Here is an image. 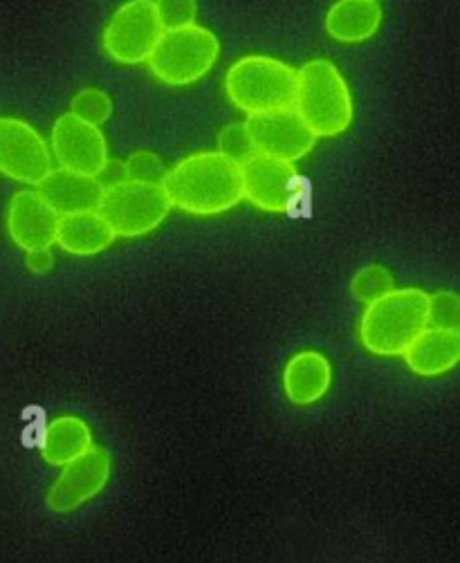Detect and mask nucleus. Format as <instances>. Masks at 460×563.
Listing matches in <instances>:
<instances>
[{"instance_id":"423d86ee","label":"nucleus","mask_w":460,"mask_h":563,"mask_svg":"<svg viewBox=\"0 0 460 563\" xmlns=\"http://www.w3.org/2000/svg\"><path fill=\"white\" fill-rule=\"evenodd\" d=\"M97 211L108 220L114 236L140 239L160 228L171 202L162 185L120 180L103 187Z\"/></svg>"},{"instance_id":"39448f33","label":"nucleus","mask_w":460,"mask_h":563,"mask_svg":"<svg viewBox=\"0 0 460 563\" xmlns=\"http://www.w3.org/2000/svg\"><path fill=\"white\" fill-rule=\"evenodd\" d=\"M218 54V36L207 27L189 25L164 32L146 64L164 86H191L213 68Z\"/></svg>"},{"instance_id":"4468645a","label":"nucleus","mask_w":460,"mask_h":563,"mask_svg":"<svg viewBox=\"0 0 460 563\" xmlns=\"http://www.w3.org/2000/svg\"><path fill=\"white\" fill-rule=\"evenodd\" d=\"M332 384V366L319 351H302L287 360L283 368L285 398L297 407L319 402Z\"/></svg>"},{"instance_id":"bb28decb","label":"nucleus","mask_w":460,"mask_h":563,"mask_svg":"<svg viewBox=\"0 0 460 563\" xmlns=\"http://www.w3.org/2000/svg\"><path fill=\"white\" fill-rule=\"evenodd\" d=\"M373 3H380V0H373Z\"/></svg>"},{"instance_id":"2eb2a0df","label":"nucleus","mask_w":460,"mask_h":563,"mask_svg":"<svg viewBox=\"0 0 460 563\" xmlns=\"http://www.w3.org/2000/svg\"><path fill=\"white\" fill-rule=\"evenodd\" d=\"M41 198L59 216L77 211H97L103 185L99 178L73 174L68 168H52V174L39 185Z\"/></svg>"},{"instance_id":"393cba45","label":"nucleus","mask_w":460,"mask_h":563,"mask_svg":"<svg viewBox=\"0 0 460 563\" xmlns=\"http://www.w3.org/2000/svg\"><path fill=\"white\" fill-rule=\"evenodd\" d=\"M218 153L239 162L241 166L256 155L245 124H229L218 135Z\"/></svg>"},{"instance_id":"a878e982","label":"nucleus","mask_w":460,"mask_h":563,"mask_svg":"<svg viewBox=\"0 0 460 563\" xmlns=\"http://www.w3.org/2000/svg\"><path fill=\"white\" fill-rule=\"evenodd\" d=\"M25 265L30 272L34 274H47L54 265V256L52 250H36V252H28L25 254Z\"/></svg>"},{"instance_id":"5701e85b","label":"nucleus","mask_w":460,"mask_h":563,"mask_svg":"<svg viewBox=\"0 0 460 563\" xmlns=\"http://www.w3.org/2000/svg\"><path fill=\"white\" fill-rule=\"evenodd\" d=\"M429 328L460 330V295L440 290L429 295Z\"/></svg>"},{"instance_id":"0eeeda50","label":"nucleus","mask_w":460,"mask_h":563,"mask_svg":"<svg viewBox=\"0 0 460 563\" xmlns=\"http://www.w3.org/2000/svg\"><path fill=\"white\" fill-rule=\"evenodd\" d=\"M162 34L155 0H129L110 16L101 45L114 64L140 66L149 62Z\"/></svg>"},{"instance_id":"f3484780","label":"nucleus","mask_w":460,"mask_h":563,"mask_svg":"<svg viewBox=\"0 0 460 563\" xmlns=\"http://www.w3.org/2000/svg\"><path fill=\"white\" fill-rule=\"evenodd\" d=\"M118 239L99 211H77L59 216L56 224V245L75 256H95Z\"/></svg>"},{"instance_id":"9d476101","label":"nucleus","mask_w":460,"mask_h":563,"mask_svg":"<svg viewBox=\"0 0 460 563\" xmlns=\"http://www.w3.org/2000/svg\"><path fill=\"white\" fill-rule=\"evenodd\" d=\"M245 126L259 155L293 164L306 157L317 142L315 133L302 120L295 106L250 115Z\"/></svg>"},{"instance_id":"7ed1b4c3","label":"nucleus","mask_w":460,"mask_h":563,"mask_svg":"<svg viewBox=\"0 0 460 563\" xmlns=\"http://www.w3.org/2000/svg\"><path fill=\"white\" fill-rule=\"evenodd\" d=\"M295 110L317 140L337 137L351 126L355 115L353 95L335 64L315 59L302 68Z\"/></svg>"},{"instance_id":"f257e3e1","label":"nucleus","mask_w":460,"mask_h":563,"mask_svg":"<svg viewBox=\"0 0 460 563\" xmlns=\"http://www.w3.org/2000/svg\"><path fill=\"white\" fill-rule=\"evenodd\" d=\"M171 202L191 216H218L243 200V166L218 151L180 159L162 180Z\"/></svg>"},{"instance_id":"4be33fe9","label":"nucleus","mask_w":460,"mask_h":563,"mask_svg":"<svg viewBox=\"0 0 460 563\" xmlns=\"http://www.w3.org/2000/svg\"><path fill=\"white\" fill-rule=\"evenodd\" d=\"M124 180H135V183H151V185H162L166 176V166L160 159V155L151 151H138L124 162Z\"/></svg>"},{"instance_id":"a211bd4d","label":"nucleus","mask_w":460,"mask_h":563,"mask_svg":"<svg viewBox=\"0 0 460 563\" xmlns=\"http://www.w3.org/2000/svg\"><path fill=\"white\" fill-rule=\"evenodd\" d=\"M43 461L54 467H66L68 463L84 456L92 449L90 427L77 416H62L45 424L39 440Z\"/></svg>"},{"instance_id":"20e7f679","label":"nucleus","mask_w":460,"mask_h":563,"mask_svg":"<svg viewBox=\"0 0 460 563\" xmlns=\"http://www.w3.org/2000/svg\"><path fill=\"white\" fill-rule=\"evenodd\" d=\"M299 73L263 54H250L227 70L224 90L229 101L248 115L293 108L297 99Z\"/></svg>"},{"instance_id":"ddd939ff","label":"nucleus","mask_w":460,"mask_h":563,"mask_svg":"<svg viewBox=\"0 0 460 563\" xmlns=\"http://www.w3.org/2000/svg\"><path fill=\"white\" fill-rule=\"evenodd\" d=\"M56 224H59V213L41 198L39 191L23 189L10 200L8 232L25 254L50 250L56 243Z\"/></svg>"},{"instance_id":"9b49d317","label":"nucleus","mask_w":460,"mask_h":563,"mask_svg":"<svg viewBox=\"0 0 460 563\" xmlns=\"http://www.w3.org/2000/svg\"><path fill=\"white\" fill-rule=\"evenodd\" d=\"M52 157L73 174L99 178L108 168V144L99 126L66 112L52 126Z\"/></svg>"},{"instance_id":"b1692460","label":"nucleus","mask_w":460,"mask_h":563,"mask_svg":"<svg viewBox=\"0 0 460 563\" xmlns=\"http://www.w3.org/2000/svg\"><path fill=\"white\" fill-rule=\"evenodd\" d=\"M155 10L164 32L196 25V16H198L196 0H155Z\"/></svg>"},{"instance_id":"f03ea898","label":"nucleus","mask_w":460,"mask_h":563,"mask_svg":"<svg viewBox=\"0 0 460 563\" xmlns=\"http://www.w3.org/2000/svg\"><path fill=\"white\" fill-rule=\"evenodd\" d=\"M429 328V295L420 288H399L366 306L360 321V342L377 357H399Z\"/></svg>"},{"instance_id":"6e6552de","label":"nucleus","mask_w":460,"mask_h":563,"mask_svg":"<svg viewBox=\"0 0 460 563\" xmlns=\"http://www.w3.org/2000/svg\"><path fill=\"white\" fill-rule=\"evenodd\" d=\"M293 162L254 155L243 164V198L267 213H295L308 196Z\"/></svg>"},{"instance_id":"aec40b11","label":"nucleus","mask_w":460,"mask_h":563,"mask_svg":"<svg viewBox=\"0 0 460 563\" xmlns=\"http://www.w3.org/2000/svg\"><path fill=\"white\" fill-rule=\"evenodd\" d=\"M395 290L393 274L384 265H366L362 267L353 280H351V295L362 301L364 306H371Z\"/></svg>"},{"instance_id":"f8f14e48","label":"nucleus","mask_w":460,"mask_h":563,"mask_svg":"<svg viewBox=\"0 0 460 563\" xmlns=\"http://www.w3.org/2000/svg\"><path fill=\"white\" fill-rule=\"evenodd\" d=\"M110 454L103 446H92L84 456L68 463L47 492V508L54 515H68L92 500L110 478Z\"/></svg>"},{"instance_id":"412c9836","label":"nucleus","mask_w":460,"mask_h":563,"mask_svg":"<svg viewBox=\"0 0 460 563\" xmlns=\"http://www.w3.org/2000/svg\"><path fill=\"white\" fill-rule=\"evenodd\" d=\"M70 112L75 118H79L92 126H101L112 115V99L103 90L86 88L79 95H75V99L70 101Z\"/></svg>"},{"instance_id":"1a4fd4ad","label":"nucleus","mask_w":460,"mask_h":563,"mask_svg":"<svg viewBox=\"0 0 460 563\" xmlns=\"http://www.w3.org/2000/svg\"><path fill=\"white\" fill-rule=\"evenodd\" d=\"M52 153L39 131L14 118H0V174L39 187L52 174Z\"/></svg>"},{"instance_id":"dca6fc26","label":"nucleus","mask_w":460,"mask_h":563,"mask_svg":"<svg viewBox=\"0 0 460 563\" xmlns=\"http://www.w3.org/2000/svg\"><path fill=\"white\" fill-rule=\"evenodd\" d=\"M418 377H440L460 364V330L427 328L402 355Z\"/></svg>"},{"instance_id":"6ab92c4d","label":"nucleus","mask_w":460,"mask_h":563,"mask_svg":"<svg viewBox=\"0 0 460 563\" xmlns=\"http://www.w3.org/2000/svg\"><path fill=\"white\" fill-rule=\"evenodd\" d=\"M382 23V8L373 0H337L326 14V32L339 43L369 41Z\"/></svg>"}]
</instances>
